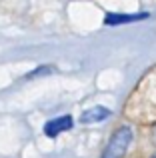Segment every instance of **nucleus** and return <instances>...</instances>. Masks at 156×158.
I'll list each match as a JSON object with an SVG mask.
<instances>
[{"instance_id": "6", "label": "nucleus", "mask_w": 156, "mask_h": 158, "mask_svg": "<svg viewBox=\"0 0 156 158\" xmlns=\"http://www.w3.org/2000/svg\"><path fill=\"white\" fill-rule=\"evenodd\" d=\"M152 158H156V156H152Z\"/></svg>"}, {"instance_id": "5", "label": "nucleus", "mask_w": 156, "mask_h": 158, "mask_svg": "<svg viewBox=\"0 0 156 158\" xmlns=\"http://www.w3.org/2000/svg\"><path fill=\"white\" fill-rule=\"evenodd\" d=\"M152 138H154V142H156V124H154V128H152Z\"/></svg>"}, {"instance_id": "4", "label": "nucleus", "mask_w": 156, "mask_h": 158, "mask_svg": "<svg viewBox=\"0 0 156 158\" xmlns=\"http://www.w3.org/2000/svg\"><path fill=\"white\" fill-rule=\"evenodd\" d=\"M110 116V110L104 106H94L90 108V110H84L80 116V122L84 124H92V122H102V120H106Z\"/></svg>"}, {"instance_id": "2", "label": "nucleus", "mask_w": 156, "mask_h": 158, "mask_svg": "<svg viewBox=\"0 0 156 158\" xmlns=\"http://www.w3.org/2000/svg\"><path fill=\"white\" fill-rule=\"evenodd\" d=\"M70 128H72V116L64 114V116H58V118L48 120V122L44 124V134L50 136V138H54V136H58L60 132L70 130Z\"/></svg>"}, {"instance_id": "3", "label": "nucleus", "mask_w": 156, "mask_h": 158, "mask_svg": "<svg viewBox=\"0 0 156 158\" xmlns=\"http://www.w3.org/2000/svg\"><path fill=\"white\" fill-rule=\"evenodd\" d=\"M148 18L146 12H140V14H106L104 24L106 26H116V24H128V22H138V20Z\"/></svg>"}, {"instance_id": "1", "label": "nucleus", "mask_w": 156, "mask_h": 158, "mask_svg": "<svg viewBox=\"0 0 156 158\" xmlns=\"http://www.w3.org/2000/svg\"><path fill=\"white\" fill-rule=\"evenodd\" d=\"M132 136L134 132L130 126H120L112 134V138L108 140L104 152H102V158H122L128 152L130 144H132Z\"/></svg>"}]
</instances>
